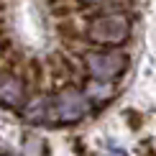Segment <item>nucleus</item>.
<instances>
[{
	"label": "nucleus",
	"instance_id": "4",
	"mask_svg": "<svg viewBox=\"0 0 156 156\" xmlns=\"http://www.w3.org/2000/svg\"><path fill=\"white\" fill-rule=\"evenodd\" d=\"M0 100L8 105H21L23 102V84L16 77H0Z\"/></svg>",
	"mask_w": 156,
	"mask_h": 156
},
{
	"label": "nucleus",
	"instance_id": "2",
	"mask_svg": "<svg viewBox=\"0 0 156 156\" xmlns=\"http://www.w3.org/2000/svg\"><path fill=\"white\" fill-rule=\"evenodd\" d=\"M128 31L131 26L123 16H105L97 18L90 26V38L92 41H102V44H120L128 38Z\"/></svg>",
	"mask_w": 156,
	"mask_h": 156
},
{
	"label": "nucleus",
	"instance_id": "6",
	"mask_svg": "<svg viewBox=\"0 0 156 156\" xmlns=\"http://www.w3.org/2000/svg\"><path fill=\"white\" fill-rule=\"evenodd\" d=\"M87 3H108V0H87Z\"/></svg>",
	"mask_w": 156,
	"mask_h": 156
},
{
	"label": "nucleus",
	"instance_id": "5",
	"mask_svg": "<svg viewBox=\"0 0 156 156\" xmlns=\"http://www.w3.org/2000/svg\"><path fill=\"white\" fill-rule=\"evenodd\" d=\"M90 92H92V95L108 97V95H110V87H108V84H92V87H90Z\"/></svg>",
	"mask_w": 156,
	"mask_h": 156
},
{
	"label": "nucleus",
	"instance_id": "1",
	"mask_svg": "<svg viewBox=\"0 0 156 156\" xmlns=\"http://www.w3.org/2000/svg\"><path fill=\"white\" fill-rule=\"evenodd\" d=\"M87 113H90V100L87 95L77 92V90H64L62 95L54 97V102L49 108V118H56L62 123H74L84 118Z\"/></svg>",
	"mask_w": 156,
	"mask_h": 156
},
{
	"label": "nucleus",
	"instance_id": "3",
	"mask_svg": "<svg viewBox=\"0 0 156 156\" xmlns=\"http://www.w3.org/2000/svg\"><path fill=\"white\" fill-rule=\"evenodd\" d=\"M87 67H90V72H92V77L108 82V80H113V77H118V74L123 72V67H126V56H123V54H115V51L90 54V56H87Z\"/></svg>",
	"mask_w": 156,
	"mask_h": 156
}]
</instances>
